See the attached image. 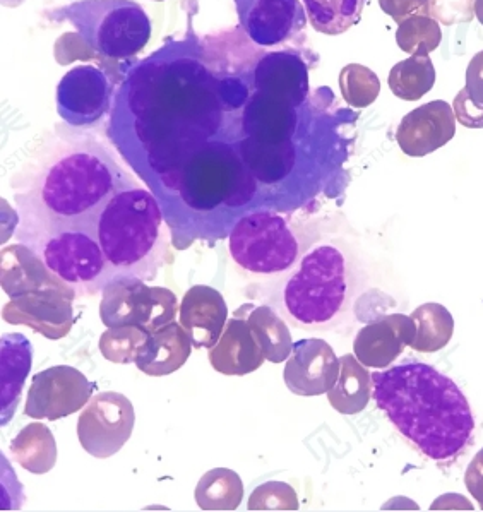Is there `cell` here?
I'll return each mask as SVG.
<instances>
[{
	"label": "cell",
	"mask_w": 483,
	"mask_h": 512,
	"mask_svg": "<svg viewBox=\"0 0 483 512\" xmlns=\"http://www.w3.org/2000/svg\"><path fill=\"white\" fill-rule=\"evenodd\" d=\"M227 321V302L218 290L196 285L185 292L179 307V322L189 334L192 346L213 348L220 340Z\"/></svg>",
	"instance_id": "cell-17"
},
{
	"label": "cell",
	"mask_w": 483,
	"mask_h": 512,
	"mask_svg": "<svg viewBox=\"0 0 483 512\" xmlns=\"http://www.w3.org/2000/svg\"><path fill=\"white\" fill-rule=\"evenodd\" d=\"M456 134V115L442 100L425 103L401 120L396 141L401 151L412 158H422L446 146Z\"/></svg>",
	"instance_id": "cell-15"
},
{
	"label": "cell",
	"mask_w": 483,
	"mask_h": 512,
	"mask_svg": "<svg viewBox=\"0 0 483 512\" xmlns=\"http://www.w3.org/2000/svg\"><path fill=\"white\" fill-rule=\"evenodd\" d=\"M247 507L249 511H297L299 499L288 483L268 482L252 492Z\"/></svg>",
	"instance_id": "cell-32"
},
{
	"label": "cell",
	"mask_w": 483,
	"mask_h": 512,
	"mask_svg": "<svg viewBox=\"0 0 483 512\" xmlns=\"http://www.w3.org/2000/svg\"><path fill=\"white\" fill-rule=\"evenodd\" d=\"M211 367L223 376H247L264 364L263 346L245 316H233L221 333L220 340L209 348Z\"/></svg>",
	"instance_id": "cell-18"
},
{
	"label": "cell",
	"mask_w": 483,
	"mask_h": 512,
	"mask_svg": "<svg viewBox=\"0 0 483 512\" xmlns=\"http://www.w3.org/2000/svg\"><path fill=\"white\" fill-rule=\"evenodd\" d=\"M415 322L403 314L379 317L360 329L353 341L355 357L372 369H386L400 357L406 346H412Z\"/></svg>",
	"instance_id": "cell-16"
},
{
	"label": "cell",
	"mask_w": 483,
	"mask_h": 512,
	"mask_svg": "<svg viewBox=\"0 0 483 512\" xmlns=\"http://www.w3.org/2000/svg\"><path fill=\"white\" fill-rule=\"evenodd\" d=\"M33 364V348L26 336L19 333L2 336V410L0 423L6 425L18 408L24 381L28 379Z\"/></svg>",
	"instance_id": "cell-21"
},
{
	"label": "cell",
	"mask_w": 483,
	"mask_h": 512,
	"mask_svg": "<svg viewBox=\"0 0 483 512\" xmlns=\"http://www.w3.org/2000/svg\"><path fill=\"white\" fill-rule=\"evenodd\" d=\"M136 413L131 399L105 391L91 396L81 410L78 439L86 453L96 459L112 458L131 439Z\"/></svg>",
	"instance_id": "cell-9"
},
{
	"label": "cell",
	"mask_w": 483,
	"mask_h": 512,
	"mask_svg": "<svg viewBox=\"0 0 483 512\" xmlns=\"http://www.w3.org/2000/svg\"><path fill=\"white\" fill-rule=\"evenodd\" d=\"M132 184L138 182L98 137L55 131L12 177L19 244L33 249L62 230L93 232L108 199Z\"/></svg>",
	"instance_id": "cell-1"
},
{
	"label": "cell",
	"mask_w": 483,
	"mask_h": 512,
	"mask_svg": "<svg viewBox=\"0 0 483 512\" xmlns=\"http://www.w3.org/2000/svg\"><path fill=\"white\" fill-rule=\"evenodd\" d=\"M194 499L203 511H235L244 499V483L235 471L215 468L201 477Z\"/></svg>",
	"instance_id": "cell-25"
},
{
	"label": "cell",
	"mask_w": 483,
	"mask_h": 512,
	"mask_svg": "<svg viewBox=\"0 0 483 512\" xmlns=\"http://www.w3.org/2000/svg\"><path fill=\"white\" fill-rule=\"evenodd\" d=\"M110 100L112 84L93 66L74 67L57 86V110L72 127L93 126L107 114Z\"/></svg>",
	"instance_id": "cell-13"
},
{
	"label": "cell",
	"mask_w": 483,
	"mask_h": 512,
	"mask_svg": "<svg viewBox=\"0 0 483 512\" xmlns=\"http://www.w3.org/2000/svg\"><path fill=\"white\" fill-rule=\"evenodd\" d=\"M396 42L406 54L425 57L441 45V24L432 16H412L400 24Z\"/></svg>",
	"instance_id": "cell-29"
},
{
	"label": "cell",
	"mask_w": 483,
	"mask_h": 512,
	"mask_svg": "<svg viewBox=\"0 0 483 512\" xmlns=\"http://www.w3.org/2000/svg\"><path fill=\"white\" fill-rule=\"evenodd\" d=\"M415 338L412 348L420 353H434L448 346L453 338L454 319L444 305L424 304L412 312Z\"/></svg>",
	"instance_id": "cell-27"
},
{
	"label": "cell",
	"mask_w": 483,
	"mask_h": 512,
	"mask_svg": "<svg viewBox=\"0 0 483 512\" xmlns=\"http://www.w3.org/2000/svg\"><path fill=\"white\" fill-rule=\"evenodd\" d=\"M105 256V286L122 280H155L168 252V230L160 204L139 184L115 192L93 227Z\"/></svg>",
	"instance_id": "cell-4"
},
{
	"label": "cell",
	"mask_w": 483,
	"mask_h": 512,
	"mask_svg": "<svg viewBox=\"0 0 483 512\" xmlns=\"http://www.w3.org/2000/svg\"><path fill=\"white\" fill-rule=\"evenodd\" d=\"M340 90L350 107L367 108L381 93V81L369 67L348 64L340 72Z\"/></svg>",
	"instance_id": "cell-30"
},
{
	"label": "cell",
	"mask_w": 483,
	"mask_h": 512,
	"mask_svg": "<svg viewBox=\"0 0 483 512\" xmlns=\"http://www.w3.org/2000/svg\"><path fill=\"white\" fill-rule=\"evenodd\" d=\"M24 0H2V6L9 7V9H14V7H19L23 4Z\"/></svg>",
	"instance_id": "cell-39"
},
{
	"label": "cell",
	"mask_w": 483,
	"mask_h": 512,
	"mask_svg": "<svg viewBox=\"0 0 483 512\" xmlns=\"http://www.w3.org/2000/svg\"><path fill=\"white\" fill-rule=\"evenodd\" d=\"M254 83L259 93L292 105L307 93V69L299 57L269 54L259 60Z\"/></svg>",
	"instance_id": "cell-20"
},
{
	"label": "cell",
	"mask_w": 483,
	"mask_h": 512,
	"mask_svg": "<svg viewBox=\"0 0 483 512\" xmlns=\"http://www.w3.org/2000/svg\"><path fill=\"white\" fill-rule=\"evenodd\" d=\"M341 362L333 346L324 340L309 338L293 343L285 365V384L297 396H321L340 377Z\"/></svg>",
	"instance_id": "cell-14"
},
{
	"label": "cell",
	"mask_w": 483,
	"mask_h": 512,
	"mask_svg": "<svg viewBox=\"0 0 483 512\" xmlns=\"http://www.w3.org/2000/svg\"><path fill=\"white\" fill-rule=\"evenodd\" d=\"M466 487L483 509V449L475 456L466 471Z\"/></svg>",
	"instance_id": "cell-37"
},
{
	"label": "cell",
	"mask_w": 483,
	"mask_h": 512,
	"mask_svg": "<svg viewBox=\"0 0 483 512\" xmlns=\"http://www.w3.org/2000/svg\"><path fill=\"white\" fill-rule=\"evenodd\" d=\"M430 0H379V6L388 16L401 24L412 16H430Z\"/></svg>",
	"instance_id": "cell-35"
},
{
	"label": "cell",
	"mask_w": 483,
	"mask_h": 512,
	"mask_svg": "<svg viewBox=\"0 0 483 512\" xmlns=\"http://www.w3.org/2000/svg\"><path fill=\"white\" fill-rule=\"evenodd\" d=\"M475 18H478V21L483 26V0L475 2Z\"/></svg>",
	"instance_id": "cell-38"
},
{
	"label": "cell",
	"mask_w": 483,
	"mask_h": 512,
	"mask_svg": "<svg viewBox=\"0 0 483 512\" xmlns=\"http://www.w3.org/2000/svg\"><path fill=\"white\" fill-rule=\"evenodd\" d=\"M78 297L72 286H47L11 297L2 310L4 321L23 324L48 340H60L74 324L72 302Z\"/></svg>",
	"instance_id": "cell-11"
},
{
	"label": "cell",
	"mask_w": 483,
	"mask_h": 512,
	"mask_svg": "<svg viewBox=\"0 0 483 512\" xmlns=\"http://www.w3.org/2000/svg\"><path fill=\"white\" fill-rule=\"evenodd\" d=\"M465 88L475 102L483 105V50L478 52L468 64Z\"/></svg>",
	"instance_id": "cell-36"
},
{
	"label": "cell",
	"mask_w": 483,
	"mask_h": 512,
	"mask_svg": "<svg viewBox=\"0 0 483 512\" xmlns=\"http://www.w3.org/2000/svg\"><path fill=\"white\" fill-rule=\"evenodd\" d=\"M155 2H165V0H155Z\"/></svg>",
	"instance_id": "cell-40"
},
{
	"label": "cell",
	"mask_w": 483,
	"mask_h": 512,
	"mask_svg": "<svg viewBox=\"0 0 483 512\" xmlns=\"http://www.w3.org/2000/svg\"><path fill=\"white\" fill-rule=\"evenodd\" d=\"M245 35L259 47L295 42L305 28L299 0H233Z\"/></svg>",
	"instance_id": "cell-12"
},
{
	"label": "cell",
	"mask_w": 483,
	"mask_h": 512,
	"mask_svg": "<svg viewBox=\"0 0 483 512\" xmlns=\"http://www.w3.org/2000/svg\"><path fill=\"white\" fill-rule=\"evenodd\" d=\"M191 352L189 334L185 333L180 322L173 321L155 333L148 334L134 364L146 376H170L189 360Z\"/></svg>",
	"instance_id": "cell-19"
},
{
	"label": "cell",
	"mask_w": 483,
	"mask_h": 512,
	"mask_svg": "<svg viewBox=\"0 0 483 512\" xmlns=\"http://www.w3.org/2000/svg\"><path fill=\"white\" fill-rule=\"evenodd\" d=\"M148 333L138 326H115L100 336V352L112 364H131L138 357Z\"/></svg>",
	"instance_id": "cell-31"
},
{
	"label": "cell",
	"mask_w": 483,
	"mask_h": 512,
	"mask_svg": "<svg viewBox=\"0 0 483 512\" xmlns=\"http://www.w3.org/2000/svg\"><path fill=\"white\" fill-rule=\"evenodd\" d=\"M31 251L42 259L55 276L66 281L78 295L102 292L105 256L102 247L86 230H62L54 233Z\"/></svg>",
	"instance_id": "cell-8"
},
{
	"label": "cell",
	"mask_w": 483,
	"mask_h": 512,
	"mask_svg": "<svg viewBox=\"0 0 483 512\" xmlns=\"http://www.w3.org/2000/svg\"><path fill=\"white\" fill-rule=\"evenodd\" d=\"M179 307L167 288L143 280L114 281L102 290L100 319L107 328L138 326L151 334L175 321Z\"/></svg>",
	"instance_id": "cell-7"
},
{
	"label": "cell",
	"mask_w": 483,
	"mask_h": 512,
	"mask_svg": "<svg viewBox=\"0 0 483 512\" xmlns=\"http://www.w3.org/2000/svg\"><path fill=\"white\" fill-rule=\"evenodd\" d=\"M372 386L376 405L425 458L451 461L472 442V406L458 384L432 365H394L372 374Z\"/></svg>",
	"instance_id": "cell-2"
},
{
	"label": "cell",
	"mask_w": 483,
	"mask_h": 512,
	"mask_svg": "<svg viewBox=\"0 0 483 512\" xmlns=\"http://www.w3.org/2000/svg\"><path fill=\"white\" fill-rule=\"evenodd\" d=\"M453 110L461 126L468 129H483V105L475 102L466 88L454 98Z\"/></svg>",
	"instance_id": "cell-34"
},
{
	"label": "cell",
	"mask_w": 483,
	"mask_h": 512,
	"mask_svg": "<svg viewBox=\"0 0 483 512\" xmlns=\"http://www.w3.org/2000/svg\"><path fill=\"white\" fill-rule=\"evenodd\" d=\"M235 316H245L251 324L257 340L263 346L264 357L271 364L285 362L292 353V333L288 322L273 305L245 304L235 310Z\"/></svg>",
	"instance_id": "cell-22"
},
{
	"label": "cell",
	"mask_w": 483,
	"mask_h": 512,
	"mask_svg": "<svg viewBox=\"0 0 483 512\" xmlns=\"http://www.w3.org/2000/svg\"><path fill=\"white\" fill-rule=\"evenodd\" d=\"M477 0H430V16L444 24L470 23L475 18Z\"/></svg>",
	"instance_id": "cell-33"
},
{
	"label": "cell",
	"mask_w": 483,
	"mask_h": 512,
	"mask_svg": "<svg viewBox=\"0 0 483 512\" xmlns=\"http://www.w3.org/2000/svg\"><path fill=\"white\" fill-rule=\"evenodd\" d=\"M11 454L24 470L35 475L48 473L57 461L54 434L43 423L26 425L11 442Z\"/></svg>",
	"instance_id": "cell-24"
},
{
	"label": "cell",
	"mask_w": 483,
	"mask_h": 512,
	"mask_svg": "<svg viewBox=\"0 0 483 512\" xmlns=\"http://www.w3.org/2000/svg\"><path fill=\"white\" fill-rule=\"evenodd\" d=\"M389 90L405 102H415L427 95L436 84V69L429 55H412L401 60L389 72Z\"/></svg>",
	"instance_id": "cell-28"
},
{
	"label": "cell",
	"mask_w": 483,
	"mask_h": 512,
	"mask_svg": "<svg viewBox=\"0 0 483 512\" xmlns=\"http://www.w3.org/2000/svg\"><path fill=\"white\" fill-rule=\"evenodd\" d=\"M340 362V377L328 391L329 405L341 415H357L372 399V374L352 353L343 355Z\"/></svg>",
	"instance_id": "cell-23"
},
{
	"label": "cell",
	"mask_w": 483,
	"mask_h": 512,
	"mask_svg": "<svg viewBox=\"0 0 483 512\" xmlns=\"http://www.w3.org/2000/svg\"><path fill=\"white\" fill-rule=\"evenodd\" d=\"M48 16L71 23L86 45L105 59H131L151 38L150 16L132 0H81L52 9Z\"/></svg>",
	"instance_id": "cell-5"
},
{
	"label": "cell",
	"mask_w": 483,
	"mask_h": 512,
	"mask_svg": "<svg viewBox=\"0 0 483 512\" xmlns=\"http://www.w3.org/2000/svg\"><path fill=\"white\" fill-rule=\"evenodd\" d=\"M93 393L83 372L71 365H55L38 372L31 379L24 415L35 420L66 418L88 405Z\"/></svg>",
	"instance_id": "cell-10"
},
{
	"label": "cell",
	"mask_w": 483,
	"mask_h": 512,
	"mask_svg": "<svg viewBox=\"0 0 483 512\" xmlns=\"http://www.w3.org/2000/svg\"><path fill=\"white\" fill-rule=\"evenodd\" d=\"M367 0H304L312 28L322 35H343L362 19Z\"/></svg>",
	"instance_id": "cell-26"
},
{
	"label": "cell",
	"mask_w": 483,
	"mask_h": 512,
	"mask_svg": "<svg viewBox=\"0 0 483 512\" xmlns=\"http://www.w3.org/2000/svg\"><path fill=\"white\" fill-rule=\"evenodd\" d=\"M300 233L276 211H257L233 227L228 251L235 268L252 278H280L299 261Z\"/></svg>",
	"instance_id": "cell-6"
},
{
	"label": "cell",
	"mask_w": 483,
	"mask_h": 512,
	"mask_svg": "<svg viewBox=\"0 0 483 512\" xmlns=\"http://www.w3.org/2000/svg\"><path fill=\"white\" fill-rule=\"evenodd\" d=\"M271 286V305L293 328L329 331L352 319L362 286V266L340 237L314 240L292 269Z\"/></svg>",
	"instance_id": "cell-3"
}]
</instances>
